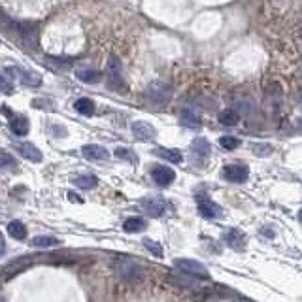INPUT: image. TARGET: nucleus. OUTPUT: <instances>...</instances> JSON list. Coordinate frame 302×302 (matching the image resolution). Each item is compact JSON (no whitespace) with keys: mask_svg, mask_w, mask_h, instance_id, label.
<instances>
[{"mask_svg":"<svg viewBox=\"0 0 302 302\" xmlns=\"http://www.w3.org/2000/svg\"><path fill=\"white\" fill-rule=\"evenodd\" d=\"M198 212H200V215L202 217H206V219H215V217H219L221 215V210L219 206L215 202H212L208 197H198Z\"/></svg>","mask_w":302,"mask_h":302,"instance_id":"nucleus-12","label":"nucleus"},{"mask_svg":"<svg viewBox=\"0 0 302 302\" xmlns=\"http://www.w3.org/2000/svg\"><path fill=\"white\" fill-rule=\"evenodd\" d=\"M133 134H134V138L140 140V142H151V140L157 136V130H155V127L149 125V123L136 121V123H133Z\"/></svg>","mask_w":302,"mask_h":302,"instance_id":"nucleus-7","label":"nucleus"},{"mask_svg":"<svg viewBox=\"0 0 302 302\" xmlns=\"http://www.w3.org/2000/svg\"><path fill=\"white\" fill-rule=\"evenodd\" d=\"M82 155L87 159V161H99V163L108 161V157H110V153H108L106 147H102V145H95V144L83 145Z\"/></svg>","mask_w":302,"mask_h":302,"instance_id":"nucleus-10","label":"nucleus"},{"mask_svg":"<svg viewBox=\"0 0 302 302\" xmlns=\"http://www.w3.org/2000/svg\"><path fill=\"white\" fill-rule=\"evenodd\" d=\"M219 145L221 147H225V149H236V147L240 145V140L234 138V136H221Z\"/></svg>","mask_w":302,"mask_h":302,"instance_id":"nucleus-27","label":"nucleus"},{"mask_svg":"<svg viewBox=\"0 0 302 302\" xmlns=\"http://www.w3.org/2000/svg\"><path fill=\"white\" fill-rule=\"evenodd\" d=\"M170 95H172V87L163 80H155L145 89V99L151 100L153 104H166L170 100Z\"/></svg>","mask_w":302,"mask_h":302,"instance_id":"nucleus-1","label":"nucleus"},{"mask_svg":"<svg viewBox=\"0 0 302 302\" xmlns=\"http://www.w3.org/2000/svg\"><path fill=\"white\" fill-rule=\"evenodd\" d=\"M123 229L127 231V233H140V231H144L145 229V221L142 217H128L125 219L123 223Z\"/></svg>","mask_w":302,"mask_h":302,"instance_id":"nucleus-22","label":"nucleus"},{"mask_svg":"<svg viewBox=\"0 0 302 302\" xmlns=\"http://www.w3.org/2000/svg\"><path fill=\"white\" fill-rule=\"evenodd\" d=\"M116 157L127 159V161H130V163H136V155H134L130 149H125V147H117V149H116Z\"/></svg>","mask_w":302,"mask_h":302,"instance_id":"nucleus-29","label":"nucleus"},{"mask_svg":"<svg viewBox=\"0 0 302 302\" xmlns=\"http://www.w3.org/2000/svg\"><path fill=\"white\" fill-rule=\"evenodd\" d=\"M15 164H17V161L13 159V155L0 149V168H15Z\"/></svg>","mask_w":302,"mask_h":302,"instance_id":"nucleus-26","label":"nucleus"},{"mask_svg":"<svg viewBox=\"0 0 302 302\" xmlns=\"http://www.w3.org/2000/svg\"><path fill=\"white\" fill-rule=\"evenodd\" d=\"M76 78L82 80L83 83H97L100 80V72L89 66H82V68L76 70Z\"/></svg>","mask_w":302,"mask_h":302,"instance_id":"nucleus-15","label":"nucleus"},{"mask_svg":"<svg viewBox=\"0 0 302 302\" xmlns=\"http://www.w3.org/2000/svg\"><path fill=\"white\" fill-rule=\"evenodd\" d=\"M174 267L178 268V270H181V272L189 274V276H195V278H202V279L210 278L206 267L200 265L198 261H193V259H176Z\"/></svg>","mask_w":302,"mask_h":302,"instance_id":"nucleus-2","label":"nucleus"},{"mask_svg":"<svg viewBox=\"0 0 302 302\" xmlns=\"http://www.w3.org/2000/svg\"><path fill=\"white\" fill-rule=\"evenodd\" d=\"M123 83V76H121V61L111 55L108 59V85L110 87H119Z\"/></svg>","mask_w":302,"mask_h":302,"instance_id":"nucleus-6","label":"nucleus"},{"mask_svg":"<svg viewBox=\"0 0 302 302\" xmlns=\"http://www.w3.org/2000/svg\"><path fill=\"white\" fill-rule=\"evenodd\" d=\"M151 178H153V181L157 185L166 187L176 180V172L172 168H168V166H155L151 170Z\"/></svg>","mask_w":302,"mask_h":302,"instance_id":"nucleus-9","label":"nucleus"},{"mask_svg":"<svg viewBox=\"0 0 302 302\" xmlns=\"http://www.w3.org/2000/svg\"><path fill=\"white\" fill-rule=\"evenodd\" d=\"M240 121V114L236 110H223L219 114V123L225 127H234Z\"/></svg>","mask_w":302,"mask_h":302,"instance_id":"nucleus-21","label":"nucleus"},{"mask_svg":"<svg viewBox=\"0 0 302 302\" xmlns=\"http://www.w3.org/2000/svg\"><path fill=\"white\" fill-rule=\"evenodd\" d=\"M10 128L15 136H25V134H29V119L25 116H12L10 117Z\"/></svg>","mask_w":302,"mask_h":302,"instance_id":"nucleus-14","label":"nucleus"},{"mask_svg":"<svg viewBox=\"0 0 302 302\" xmlns=\"http://www.w3.org/2000/svg\"><path fill=\"white\" fill-rule=\"evenodd\" d=\"M74 108H76V111H80L82 116H93L95 114V102L93 100H89V99L76 100Z\"/></svg>","mask_w":302,"mask_h":302,"instance_id":"nucleus-23","label":"nucleus"},{"mask_svg":"<svg viewBox=\"0 0 302 302\" xmlns=\"http://www.w3.org/2000/svg\"><path fill=\"white\" fill-rule=\"evenodd\" d=\"M4 251H6V242H4V234L0 233V255H4Z\"/></svg>","mask_w":302,"mask_h":302,"instance_id":"nucleus-30","label":"nucleus"},{"mask_svg":"<svg viewBox=\"0 0 302 302\" xmlns=\"http://www.w3.org/2000/svg\"><path fill=\"white\" fill-rule=\"evenodd\" d=\"M15 149L19 151V155H23L27 161H32V163H40L44 159L42 151L30 142H19V144H15Z\"/></svg>","mask_w":302,"mask_h":302,"instance_id":"nucleus-11","label":"nucleus"},{"mask_svg":"<svg viewBox=\"0 0 302 302\" xmlns=\"http://www.w3.org/2000/svg\"><path fill=\"white\" fill-rule=\"evenodd\" d=\"M72 183H74V185H78L80 189H85V191H89V189H93V187L99 183V180H97L95 176H91V174H85V176H76V178H72Z\"/></svg>","mask_w":302,"mask_h":302,"instance_id":"nucleus-19","label":"nucleus"},{"mask_svg":"<svg viewBox=\"0 0 302 302\" xmlns=\"http://www.w3.org/2000/svg\"><path fill=\"white\" fill-rule=\"evenodd\" d=\"M6 72L10 76H13L15 80H19L23 85H29V87H38V85H42V78L38 74H34V72H27L25 68H17V66L8 68Z\"/></svg>","mask_w":302,"mask_h":302,"instance_id":"nucleus-5","label":"nucleus"},{"mask_svg":"<svg viewBox=\"0 0 302 302\" xmlns=\"http://www.w3.org/2000/svg\"><path fill=\"white\" fill-rule=\"evenodd\" d=\"M144 246L155 257H163V246L161 244H157V242H153V240H149V238H144Z\"/></svg>","mask_w":302,"mask_h":302,"instance_id":"nucleus-28","label":"nucleus"},{"mask_svg":"<svg viewBox=\"0 0 302 302\" xmlns=\"http://www.w3.org/2000/svg\"><path fill=\"white\" fill-rule=\"evenodd\" d=\"M225 242L231 246L233 250H242L246 246V236L240 233V231H236V229H231V231L225 234Z\"/></svg>","mask_w":302,"mask_h":302,"instance_id":"nucleus-16","label":"nucleus"},{"mask_svg":"<svg viewBox=\"0 0 302 302\" xmlns=\"http://www.w3.org/2000/svg\"><path fill=\"white\" fill-rule=\"evenodd\" d=\"M210 142L206 138H195L191 144V153L198 164H202L210 157Z\"/></svg>","mask_w":302,"mask_h":302,"instance_id":"nucleus-8","label":"nucleus"},{"mask_svg":"<svg viewBox=\"0 0 302 302\" xmlns=\"http://www.w3.org/2000/svg\"><path fill=\"white\" fill-rule=\"evenodd\" d=\"M30 244L34 246V248H53V246L61 244V240L53 238V236H36V238H32Z\"/></svg>","mask_w":302,"mask_h":302,"instance_id":"nucleus-24","label":"nucleus"},{"mask_svg":"<svg viewBox=\"0 0 302 302\" xmlns=\"http://www.w3.org/2000/svg\"><path fill=\"white\" fill-rule=\"evenodd\" d=\"M250 176V170L246 164H226L223 168V178L231 183H244Z\"/></svg>","mask_w":302,"mask_h":302,"instance_id":"nucleus-3","label":"nucleus"},{"mask_svg":"<svg viewBox=\"0 0 302 302\" xmlns=\"http://www.w3.org/2000/svg\"><path fill=\"white\" fill-rule=\"evenodd\" d=\"M157 157H161V159H164V161H170V163H174V164H178V163H181L183 161V157H181V153L178 149H166V147H157V149L153 151Z\"/></svg>","mask_w":302,"mask_h":302,"instance_id":"nucleus-17","label":"nucleus"},{"mask_svg":"<svg viewBox=\"0 0 302 302\" xmlns=\"http://www.w3.org/2000/svg\"><path fill=\"white\" fill-rule=\"evenodd\" d=\"M298 219H300V223H302V210L298 212Z\"/></svg>","mask_w":302,"mask_h":302,"instance_id":"nucleus-31","label":"nucleus"},{"mask_svg":"<svg viewBox=\"0 0 302 302\" xmlns=\"http://www.w3.org/2000/svg\"><path fill=\"white\" fill-rule=\"evenodd\" d=\"M116 272H117V276H119V278L133 281V279L140 278L142 270H140V267L134 261H128V259H121V261H117V265H116Z\"/></svg>","mask_w":302,"mask_h":302,"instance_id":"nucleus-4","label":"nucleus"},{"mask_svg":"<svg viewBox=\"0 0 302 302\" xmlns=\"http://www.w3.org/2000/svg\"><path fill=\"white\" fill-rule=\"evenodd\" d=\"M142 206H144L145 214L149 215V217H161L164 212V200H161V198H144L142 200Z\"/></svg>","mask_w":302,"mask_h":302,"instance_id":"nucleus-13","label":"nucleus"},{"mask_svg":"<svg viewBox=\"0 0 302 302\" xmlns=\"http://www.w3.org/2000/svg\"><path fill=\"white\" fill-rule=\"evenodd\" d=\"M180 123L187 128H198L200 127V119L195 111L191 110H181L180 111Z\"/></svg>","mask_w":302,"mask_h":302,"instance_id":"nucleus-18","label":"nucleus"},{"mask_svg":"<svg viewBox=\"0 0 302 302\" xmlns=\"http://www.w3.org/2000/svg\"><path fill=\"white\" fill-rule=\"evenodd\" d=\"M8 234L15 240H25L27 238V226L21 221H12V223H8Z\"/></svg>","mask_w":302,"mask_h":302,"instance_id":"nucleus-20","label":"nucleus"},{"mask_svg":"<svg viewBox=\"0 0 302 302\" xmlns=\"http://www.w3.org/2000/svg\"><path fill=\"white\" fill-rule=\"evenodd\" d=\"M0 93L4 95L13 93V82L8 72H0Z\"/></svg>","mask_w":302,"mask_h":302,"instance_id":"nucleus-25","label":"nucleus"}]
</instances>
